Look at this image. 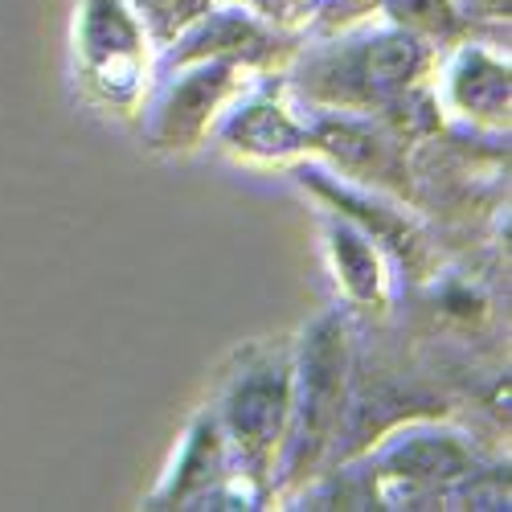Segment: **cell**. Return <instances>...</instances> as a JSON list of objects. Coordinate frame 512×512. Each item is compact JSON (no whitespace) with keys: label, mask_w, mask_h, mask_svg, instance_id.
<instances>
[{"label":"cell","mask_w":512,"mask_h":512,"mask_svg":"<svg viewBox=\"0 0 512 512\" xmlns=\"http://www.w3.org/2000/svg\"><path fill=\"white\" fill-rule=\"evenodd\" d=\"M349 381H353L349 328L336 312L320 316L304 332L300 349H295L291 422H287V443L275 467L279 484H304V476H316L324 455L340 443V426H345L349 394H353Z\"/></svg>","instance_id":"cell-1"},{"label":"cell","mask_w":512,"mask_h":512,"mask_svg":"<svg viewBox=\"0 0 512 512\" xmlns=\"http://www.w3.org/2000/svg\"><path fill=\"white\" fill-rule=\"evenodd\" d=\"M472 472H476V451L463 443V435L439 431V426H406L373 463L381 500H402L398 508L447 500L451 488Z\"/></svg>","instance_id":"cell-4"},{"label":"cell","mask_w":512,"mask_h":512,"mask_svg":"<svg viewBox=\"0 0 512 512\" xmlns=\"http://www.w3.org/2000/svg\"><path fill=\"white\" fill-rule=\"evenodd\" d=\"M377 9H386L390 25L422 37V41H439L455 37L467 17L455 9V0H377Z\"/></svg>","instance_id":"cell-10"},{"label":"cell","mask_w":512,"mask_h":512,"mask_svg":"<svg viewBox=\"0 0 512 512\" xmlns=\"http://www.w3.org/2000/svg\"><path fill=\"white\" fill-rule=\"evenodd\" d=\"M148 33L127 0H78L74 62L87 95L119 115H132L148 91Z\"/></svg>","instance_id":"cell-3"},{"label":"cell","mask_w":512,"mask_h":512,"mask_svg":"<svg viewBox=\"0 0 512 512\" xmlns=\"http://www.w3.org/2000/svg\"><path fill=\"white\" fill-rule=\"evenodd\" d=\"M127 9L136 13L152 46L168 50L193 21H201L213 9V0H127Z\"/></svg>","instance_id":"cell-11"},{"label":"cell","mask_w":512,"mask_h":512,"mask_svg":"<svg viewBox=\"0 0 512 512\" xmlns=\"http://www.w3.org/2000/svg\"><path fill=\"white\" fill-rule=\"evenodd\" d=\"M447 103L476 127H508V62L467 46L447 70Z\"/></svg>","instance_id":"cell-7"},{"label":"cell","mask_w":512,"mask_h":512,"mask_svg":"<svg viewBox=\"0 0 512 512\" xmlns=\"http://www.w3.org/2000/svg\"><path fill=\"white\" fill-rule=\"evenodd\" d=\"M218 136H222L226 152H234L242 160H259V164L295 160V156L312 152L308 123H300L275 99H246V103H238L222 119Z\"/></svg>","instance_id":"cell-6"},{"label":"cell","mask_w":512,"mask_h":512,"mask_svg":"<svg viewBox=\"0 0 512 512\" xmlns=\"http://www.w3.org/2000/svg\"><path fill=\"white\" fill-rule=\"evenodd\" d=\"M308 132H312V148L328 152L336 160V168H345V173H353V177L386 181L394 173V148L361 119L328 115V119L308 123Z\"/></svg>","instance_id":"cell-9"},{"label":"cell","mask_w":512,"mask_h":512,"mask_svg":"<svg viewBox=\"0 0 512 512\" xmlns=\"http://www.w3.org/2000/svg\"><path fill=\"white\" fill-rule=\"evenodd\" d=\"M291 390H295V349L263 345L242 357V369L230 373L222 402L213 410L238 472L267 496L275 484V467L287 443L291 422Z\"/></svg>","instance_id":"cell-2"},{"label":"cell","mask_w":512,"mask_h":512,"mask_svg":"<svg viewBox=\"0 0 512 512\" xmlns=\"http://www.w3.org/2000/svg\"><path fill=\"white\" fill-rule=\"evenodd\" d=\"M246 70L250 66L230 58H205V62L181 66V78L173 74V82L164 87V95L156 99L144 123L148 148L156 152L197 148L209 127L218 123V115L226 111V103L238 95V87H246Z\"/></svg>","instance_id":"cell-5"},{"label":"cell","mask_w":512,"mask_h":512,"mask_svg":"<svg viewBox=\"0 0 512 512\" xmlns=\"http://www.w3.org/2000/svg\"><path fill=\"white\" fill-rule=\"evenodd\" d=\"M324 250L336 271L340 291L361 308H386V250L357 222L332 218L324 226Z\"/></svg>","instance_id":"cell-8"}]
</instances>
